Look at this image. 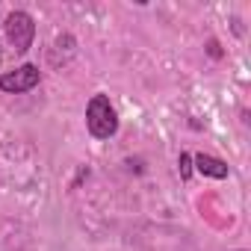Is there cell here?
Returning a JSON list of instances; mask_svg holds the SVG:
<instances>
[{
	"instance_id": "obj_1",
	"label": "cell",
	"mask_w": 251,
	"mask_h": 251,
	"mask_svg": "<svg viewBox=\"0 0 251 251\" xmlns=\"http://www.w3.org/2000/svg\"><path fill=\"white\" fill-rule=\"evenodd\" d=\"M86 127L95 139H109L118 133V112L106 95H92L86 106Z\"/></svg>"
},
{
	"instance_id": "obj_2",
	"label": "cell",
	"mask_w": 251,
	"mask_h": 251,
	"mask_svg": "<svg viewBox=\"0 0 251 251\" xmlns=\"http://www.w3.org/2000/svg\"><path fill=\"white\" fill-rule=\"evenodd\" d=\"M3 30H6V39H9V45L15 48V53H27V50L33 48V39H36V21H33L30 12H24V9L9 12L6 21H3Z\"/></svg>"
},
{
	"instance_id": "obj_3",
	"label": "cell",
	"mask_w": 251,
	"mask_h": 251,
	"mask_svg": "<svg viewBox=\"0 0 251 251\" xmlns=\"http://www.w3.org/2000/svg\"><path fill=\"white\" fill-rule=\"evenodd\" d=\"M39 83H42V71L30 62L0 74V92H6V95H24V92L36 89Z\"/></svg>"
},
{
	"instance_id": "obj_4",
	"label": "cell",
	"mask_w": 251,
	"mask_h": 251,
	"mask_svg": "<svg viewBox=\"0 0 251 251\" xmlns=\"http://www.w3.org/2000/svg\"><path fill=\"white\" fill-rule=\"evenodd\" d=\"M192 169H198L204 177H216V180H225L230 175L227 163L219 160V157H210V154H195L192 157Z\"/></svg>"
},
{
	"instance_id": "obj_5",
	"label": "cell",
	"mask_w": 251,
	"mask_h": 251,
	"mask_svg": "<svg viewBox=\"0 0 251 251\" xmlns=\"http://www.w3.org/2000/svg\"><path fill=\"white\" fill-rule=\"evenodd\" d=\"M177 172H180L183 180L192 177V172H195V169H192V154H180V157H177Z\"/></svg>"
},
{
	"instance_id": "obj_6",
	"label": "cell",
	"mask_w": 251,
	"mask_h": 251,
	"mask_svg": "<svg viewBox=\"0 0 251 251\" xmlns=\"http://www.w3.org/2000/svg\"><path fill=\"white\" fill-rule=\"evenodd\" d=\"M207 48H210V56H222V50H219V42H210Z\"/></svg>"
}]
</instances>
